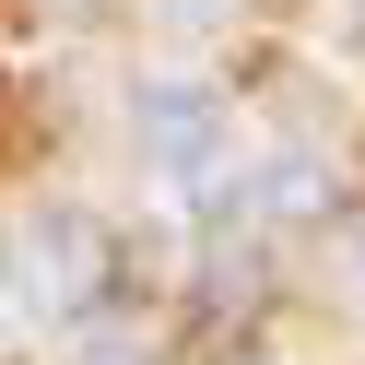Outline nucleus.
Here are the masks:
<instances>
[{"instance_id": "5", "label": "nucleus", "mask_w": 365, "mask_h": 365, "mask_svg": "<svg viewBox=\"0 0 365 365\" xmlns=\"http://www.w3.org/2000/svg\"><path fill=\"white\" fill-rule=\"evenodd\" d=\"M153 24H165V36H212V24H224V0H153Z\"/></svg>"}, {"instance_id": "1", "label": "nucleus", "mask_w": 365, "mask_h": 365, "mask_svg": "<svg viewBox=\"0 0 365 365\" xmlns=\"http://www.w3.org/2000/svg\"><path fill=\"white\" fill-rule=\"evenodd\" d=\"M0 247H12V283H24L36 330H59V341H83L95 318H130V307H142L118 224H106V212H83V200H36V212L12 224Z\"/></svg>"}, {"instance_id": "4", "label": "nucleus", "mask_w": 365, "mask_h": 365, "mask_svg": "<svg viewBox=\"0 0 365 365\" xmlns=\"http://www.w3.org/2000/svg\"><path fill=\"white\" fill-rule=\"evenodd\" d=\"M36 330V307H24V283H12V247H0V354Z\"/></svg>"}, {"instance_id": "3", "label": "nucleus", "mask_w": 365, "mask_h": 365, "mask_svg": "<svg viewBox=\"0 0 365 365\" xmlns=\"http://www.w3.org/2000/svg\"><path fill=\"white\" fill-rule=\"evenodd\" d=\"M330 200H341V153L330 142H271L259 153V212L271 224H318Z\"/></svg>"}, {"instance_id": "6", "label": "nucleus", "mask_w": 365, "mask_h": 365, "mask_svg": "<svg viewBox=\"0 0 365 365\" xmlns=\"http://www.w3.org/2000/svg\"><path fill=\"white\" fill-rule=\"evenodd\" d=\"M330 48H354V59H365V0H341V12H330Z\"/></svg>"}, {"instance_id": "2", "label": "nucleus", "mask_w": 365, "mask_h": 365, "mask_svg": "<svg viewBox=\"0 0 365 365\" xmlns=\"http://www.w3.org/2000/svg\"><path fill=\"white\" fill-rule=\"evenodd\" d=\"M130 142H142V165L165 177L177 200L212 189V177H236L247 153H259L236 130V106H224V83H200V71H153L142 95H130Z\"/></svg>"}]
</instances>
